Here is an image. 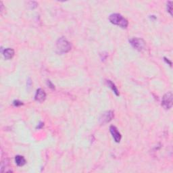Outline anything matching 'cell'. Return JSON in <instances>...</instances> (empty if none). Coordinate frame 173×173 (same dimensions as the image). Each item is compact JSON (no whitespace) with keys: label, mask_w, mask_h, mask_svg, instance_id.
Instances as JSON below:
<instances>
[{"label":"cell","mask_w":173,"mask_h":173,"mask_svg":"<svg viewBox=\"0 0 173 173\" xmlns=\"http://www.w3.org/2000/svg\"><path fill=\"white\" fill-rule=\"evenodd\" d=\"M14 105L15 106H19V105H22V102L18 101V100H15V101L14 102Z\"/></svg>","instance_id":"obj_12"},{"label":"cell","mask_w":173,"mask_h":173,"mask_svg":"<svg viewBox=\"0 0 173 173\" xmlns=\"http://www.w3.org/2000/svg\"><path fill=\"white\" fill-rule=\"evenodd\" d=\"M3 55L6 60H10L14 57V50L12 48H7L5 49L4 52H3Z\"/></svg>","instance_id":"obj_8"},{"label":"cell","mask_w":173,"mask_h":173,"mask_svg":"<svg viewBox=\"0 0 173 173\" xmlns=\"http://www.w3.org/2000/svg\"><path fill=\"white\" fill-rule=\"evenodd\" d=\"M172 99L173 96L171 91L168 92L163 96L162 99V105L166 110L171 109L172 106Z\"/></svg>","instance_id":"obj_4"},{"label":"cell","mask_w":173,"mask_h":173,"mask_svg":"<svg viewBox=\"0 0 173 173\" xmlns=\"http://www.w3.org/2000/svg\"><path fill=\"white\" fill-rule=\"evenodd\" d=\"M172 2H168L167 3V10L171 14V15L172 16Z\"/></svg>","instance_id":"obj_11"},{"label":"cell","mask_w":173,"mask_h":173,"mask_svg":"<svg viewBox=\"0 0 173 173\" xmlns=\"http://www.w3.org/2000/svg\"><path fill=\"white\" fill-rule=\"evenodd\" d=\"M15 162L19 166H22L26 164V160L22 156H16L15 157Z\"/></svg>","instance_id":"obj_9"},{"label":"cell","mask_w":173,"mask_h":173,"mask_svg":"<svg viewBox=\"0 0 173 173\" xmlns=\"http://www.w3.org/2000/svg\"><path fill=\"white\" fill-rule=\"evenodd\" d=\"M131 46L139 52L143 51L146 48V42L141 38H132L129 40Z\"/></svg>","instance_id":"obj_3"},{"label":"cell","mask_w":173,"mask_h":173,"mask_svg":"<svg viewBox=\"0 0 173 173\" xmlns=\"http://www.w3.org/2000/svg\"><path fill=\"white\" fill-rule=\"evenodd\" d=\"M164 60H165V61H166V62L167 63H168V64H169V65H170V66H172V62H171V61H169L168 60H167V59H166V58H164Z\"/></svg>","instance_id":"obj_14"},{"label":"cell","mask_w":173,"mask_h":173,"mask_svg":"<svg viewBox=\"0 0 173 173\" xmlns=\"http://www.w3.org/2000/svg\"><path fill=\"white\" fill-rule=\"evenodd\" d=\"M57 50L60 54H66L71 49V44L65 38L61 37L56 43Z\"/></svg>","instance_id":"obj_2"},{"label":"cell","mask_w":173,"mask_h":173,"mask_svg":"<svg viewBox=\"0 0 173 173\" xmlns=\"http://www.w3.org/2000/svg\"><path fill=\"white\" fill-rule=\"evenodd\" d=\"M114 117V114L112 111H107L102 114L101 117L99 118L100 123L102 124H106L108 122L111 121Z\"/></svg>","instance_id":"obj_5"},{"label":"cell","mask_w":173,"mask_h":173,"mask_svg":"<svg viewBox=\"0 0 173 173\" xmlns=\"http://www.w3.org/2000/svg\"><path fill=\"white\" fill-rule=\"evenodd\" d=\"M106 84L107 85L110 87L112 90L114 91V93H115L117 96H119V92H118V89H117V87L116 86V85L114 84V83L111 81V80H106Z\"/></svg>","instance_id":"obj_10"},{"label":"cell","mask_w":173,"mask_h":173,"mask_svg":"<svg viewBox=\"0 0 173 173\" xmlns=\"http://www.w3.org/2000/svg\"><path fill=\"white\" fill-rule=\"evenodd\" d=\"M111 23H112L117 26H119L122 28H127L129 24V22L126 18L120 14H112L109 17Z\"/></svg>","instance_id":"obj_1"},{"label":"cell","mask_w":173,"mask_h":173,"mask_svg":"<svg viewBox=\"0 0 173 173\" xmlns=\"http://www.w3.org/2000/svg\"><path fill=\"white\" fill-rule=\"evenodd\" d=\"M47 85H48L50 88L52 89H54V88H55V87H54V85L52 84V82L50 81V80H47Z\"/></svg>","instance_id":"obj_13"},{"label":"cell","mask_w":173,"mask_h":173,"mask_svg":"<svg viewBox=\"0 0 173 173\" xmlns=\"http://www.w3.org/2000/svg\"><path fill=\"white\" fill-rule=\"evenodd\" d=\"M35 99L38 102H43L46 99V93L43 89H39L35 93Z\"/></svg>","instance_id":"obj_6"},{"label":"cell","mask_w":173,"mask_h":173,"mask_svg":"<svg viewBox=\"0 0 173 173\" xmlns=\"http://www.w3.org/2000/svg\"><path fill=\"white\" fill-rule=\"evenodd\" d=\"M110 131L114 141H115L116 143H119L121 140V133H119L118 129H117V128L114 126H111L110 127Z\"/></svg>","instance_id":"obj_7"}]
</instances>
